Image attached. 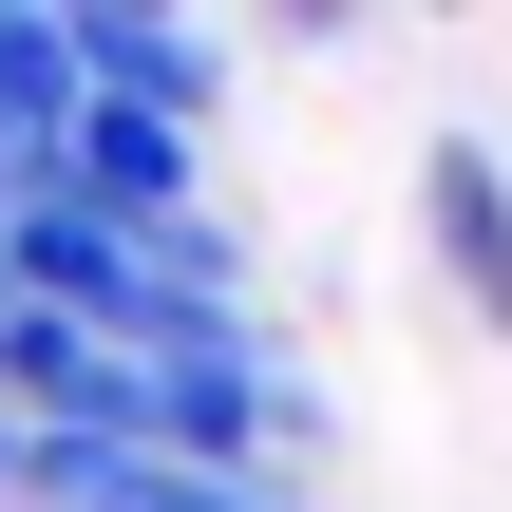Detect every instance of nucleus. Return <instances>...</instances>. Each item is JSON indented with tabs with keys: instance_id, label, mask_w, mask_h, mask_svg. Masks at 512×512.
Instances as JSON below:
<instances>
[{
	"instance_id": "3",
	"label": "nucleus",
	"mask_w": 512,
	"mask_h": 512,
	"mask_svg": "<svg viewBox=\"0 0 512 512\" xmlns=\"http://www.w3.org/2000/svg\"><path fill=\"white\" fill-rule=\"evenodd\" d=\"M57 133H76V38H57V0H0V190H38Z\"/></svg>"
},
{
	"instance_id": "1",
	"label": "nucleus",
	"mask_w": 512,
	"mask_h": 512,
	"mask_svg": "<svg viewBox=\"0 0 512 512\" xmlns=\"http://www.w3.org/2000/svg\"><path fill=\"white\" fill-rule=\"evenodd\" d=\"M57 38H76V95H133L171 133H209V95H228V38L190 0H57Z\"/></svg>"
},
{
	"instance_id": "2",
	"label": "nucleus",
	"mask_w": 512,
	"mask_h": 512,
	"mask_svg": "<svg viewBox=\"0 0 512 512\" xmlns=\"http://www.w3.org/2000/svg\"><path fill=\"white\" fill-rule=\"evenodd\" d=\"M418 266L456 285V323H475V342H512V171L475 152V133H437V152H418Z\"/></svg>"
}]
</instances>
